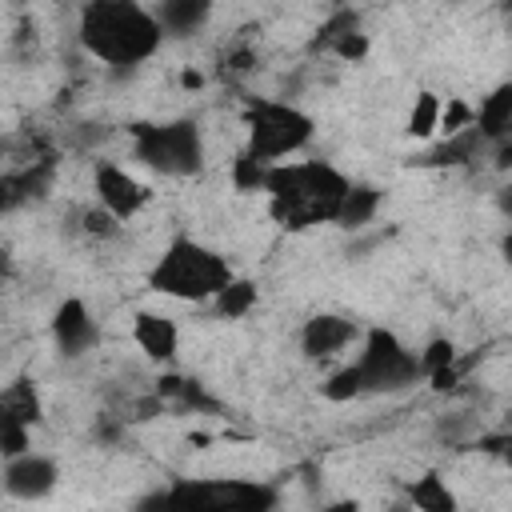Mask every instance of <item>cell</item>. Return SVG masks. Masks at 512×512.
Returning <instances> with one entry per match:
<instances>
[{
    "label": "cell",
    "instance_id": "25",
    "mask_svg": "<svg viewBox=\"0 0 512 512\" xmlns=\"http://www.w3.org/2000/svg\"><path fill=\"white\" fill-rule=\"evenodd\" d=\"M320 392H324V400H332V404H344V400H356V396H364L360 392V376H356V364H344V368H336L324 384H320Z\"/></svg>",
    "mask_w": 512,
    "mask_h": 512
},
{
    "label": "cell",
    "instance_id": "17",
    "mask_svg": "<svg viewBox=\"0 0 512 512\" xmlns=\"http://www.w3.org/2000/svg\"><path fill=\"white\" fill-rule=\"evenodd\" d=\"M380 200H384L380 188H372V184H348L344 204H340V212H336V224H340V228H364V224L376 216Z\"/></svg>",
    "mask_w": 512,
    "mask_h": 512
},
{
    "label": "cell",
    "instance_id": "32",
    "mask_svg": "<svg viewBox=\"0 0 512 512\" xmlns=\"http://www.w3.org/2000/svg\"><path fill=\"white\" fill-rule=\"evenodd\" d=\"M8 276H12V256H8L4 248H0V284H4Z\"/></svg>",
    "mask_w": 512,
    "mask_h": 512
},
{
    "label": "cell",
    "instance_id": "30",
    "mask_svg": "<svg viewBox=\"0 0 512 512\" xmlns=\"http://www.w3.org/2000/svg\"><path fill=\"white\" fill-rule=\"evenodd\" d=\"M508 448V436H480V452H504Z\"/></svg>",
    "mask_w": 512,
    "mask_h": 512
},
{
    "label": "cell",
    "instance_id": "27",
    "mask_svg": "<svg viewBox=\"0 0 512 512\" xmlns=\"http://www.w3.org/2000/svg\"><path fill=\"white\" fill-rule=\"evenodd\" d=\"M416 360H420V376H432L436 368H444V364L456 360V344L448 336H436V340L424 344V352H416Z\"/></svg>",
    "mask_w": 512,
    "mask_h": 512
},
{
    "label": "cell",
    "instance_id": "26",
    "mask_svg": "<svg viewBox=\"0 0 512 512\" xmlns=\"http://www.w3.org/2000/svg\"><path fill=\"white\" fill-rule=\"evenodd\" d=\"M472 116H476V108H472L464 96H448V104H440V116H436V132H444V136H452V132H464V128H472Z\"/></svg>",
    "mask_w": 512,
    "mask_h": 512
},
{
    "label": "cell",
    "instance_id": "10",
    "mask_svg": "<svg viewBox=\"0 0 512 512\" xmlns=\"http://www.w3.org/2000/svg\"><path fill=\"white\" fill-rule=\"evenodd\" d=\"M52 340H56L60 356H68V360H76V356H84V352H92L100 344V328H96V320H92V312H88V304L80 296H68V300L56 304Z\"/></svg>",
    "mask_w": 512,
    "mask_h": 512
},
{
    "label": "cell",
    "instance_id": "12",
    "mask_svg": "<svg viewBox=\"0 0 512 512\" xmlns=\"http://www.w3.org/2000/svg\"><path fill=\"white\" fill-rule=\"evenodd\" d=\"M132 340H136V348L148 356V360H156V364H172L176 360V352H180V328H176V320L172 316H164V312H136L132 316Z\"/></svg>",
    "mask_w": 512,
    "mask_h": 512
},
{
    "label": "cell",
    "instance_id": "19",
    "mask_svg": "<svg viewBox=\"0 0 512 512\" xmlns=\"http://www.w3.org/2000/svg\"><path fill=\"white\" fill-rule=\"evenodd\" d=\"M356 28H364V24H360V12H356V8H336V12L312 32L308 52H312V56H324V52H332V44H336L340 36H348V32H356Z\"/></svg>",
    "mask_w": 512,
    "mask_h": 512
},
{
    "label": "cell",
    "instance_id": "5",
    "mask_svg": "<svg viewBox=\"0 0 512 512\" xmlns=\"http://www.w3.org/2000/svg\"><path fill=\"white\" fill-rule=\"evenodd\" d=\"M244 128H248V152L260 160H284L296 156L312 144V116L296 108L292 100H268V96H248L244 100Z\"/></svg>",
    "mask_w": 512,
    "mask_h": 512
},
{
    "label": "cell",
    "instance_id": "21",
    "mask_svg": "<svg viewBox=\"0 0 512 512\" xmlns=\"http://www.w3.org/2000/svg\"><path fill=\"white\" fill-rule=\"evenodd\" d=\"M76 232L80 236H88V240H96V244H104V240H116L120 236V220L104 208V204H88V208H76Z\"/></svg>",
    "mask_w": 512,
    "mask_h": 512
},
{
    "label": "cell",
    "instance_id": "23",
    "mask_svg": "<svg viewBox=\"0 0 512 512\" xmlns=\"http://www.w3.org/2000/svg\"><path fill=\"white\" fill-rule=\"evenodd\" d=\"M436 116H440V96L436 92H420L412 112H408V136L416 140H428L436 132Z\"/></svg>",
    "mask_w": 512,
    "mask_h": 512
},
{
    "label": "cell",
    "instance_id": "1",
    "mask_svg": "<svg viewBox=\"0 0 512 512\" xmlns=\"http://www.w3.org/2000/svg\"><path fill=\"white\" fill-rule=\"evenodd\" d=\"M80 48L108 68H140L164 44V32L140 0H84L76 16Z\"/></svg>",
    "mask_w": 512,
    "mask_h": 512
},
{
    "label": "cell",
    "instance_id": "4",
    "mask_svg": "<svg viewBox=\"0 0 512 512\" xmlns=\"http://www.w3.org/2000/svg\"><path fill=\"white\" fill-rule=\"evenodd\" d=\"M128 136H132V156L148 172H160V176H172V180L204 172V136H200V124L192 116L136 120L128 128Z\"/></svg>",
    "mask_w": 512,
    "mask_h": 512
},
{
    "label": "cell",
    "instance_id": "11",
    "mask_svg": "<svg viewBox=\"0 0 512 512\" xmlns=\"http://www.w3.org/2000/svg\"><path fill=\"white\" fill-rule=\"evenodd\" d=\"M352 340H360V324L340 312H316L300 328V352L308 360H328V356L344 352Z\"/></svg>",
    "mask_w": 512,
    "mask_h": 512
},
{
    "label": "cell",
    "instance_id": "20",
    "mask_svg": "<svg viewBox=\"0 0 512 512\" xmlns=\"http://www.w3.org/2000/svg\"><path fill=\"white\" fill-rule=\"evenodd\" d=\"M408 500H412L420 512H456V496L448 492V484H444L436 472L420 476V480L408 488Z\"/></svg>",
    "mask_w": 512,
    "mask_h": 512
},
{
    "label": "cell",
    "instance_id": "16",
    "mask_svg": "<svg viewBox=\"0 0 512 512\" xmlns=\"http://www.w3.org/2000/svg\"><path fill=\"white\" fill-rule=\"evenodd\" d=\"M480 148H484V140H480V132H476V124L472 128H464V132H452V136H444L436 148H428L420 160H412V164H424V168H448V164H472L476 156H480Z\"/></svg>",
    "mask_w": 512,
    "mask_h": 512
},
{
    "label": "cell",
    "instance_id": "8",
    "mask_svg": "<svg viewBox=\"0 0 512 512\" xmlns=\"http://www.w3.org/2000/svg\"><path fill=\"white\" fill-rule=\"evenodd\" d=\"M92 188H96V204H104L120 224H128L152 200V188L144 180H136L128 168L112 164V160H100L92 168Z\"/></svg>",
    "mask_w": 512,
    "mask_h": 512
},
{
    "label": "cell",
    "instance_id": "28",
    "mask_svg": "<svg viewBox=\"0 0 512 512\" xmlns=\"http://www.w3.org/2000/svg\"><path fill=\"white\" fill-rule=\"evenodd\" d=\"M368 48H372L368 32H364V28H356V32H348V36H340V40L332 44V56H336V60H344V64H360V60L368 56Z\"/></svg>",
    "mask_w": 512,
    "mask_h": 512
},
{
    "label": "cell",
    "instance_id": "18",
    "mask_svg": "<svg viewBox=\"0 0 512 512\" xmlns=\"http://www.w3.org/2000/svg\"><path fill=\"white\" fill-rule=\"evenodd\" d=\"M256 284L252 280H244V276H232L216 296H212V304H216V316L220 320H240V316H248L252 308H256Z\"/></svg>",
    "mask_w": 512,
    "mask_h": 512
},
{
    "label": "cell",
    "instance_id": "22",
    "mask_svg": "<svg viewBox=\"0 0 512 512\" xmlns=\"http://www.w3.org/2000/svg\"><path fill=\"white\" fill-rule=\"evenodd\" d=\"M268 168H272V160H260V156H252V152L244 148V152L232 160V188H236V192H264Z\"/></svg>",
    "mask_w": 512,
    "mask_h": 512
},
{
    "label": "cell",
    "instance_id": "14",
    "mask_svg": "<svg viewBox=\"0 0 512 512\" xmlns=\"http://www.w3.org/2000/svg\"><path fill=\"white\" fill-rule=\"evenodd\" d=\"M212 4L216 0H156L152 16L164 36H192L212 20Z\"/></svg>",
    "mask_w": 512,
    "mask_h": 512
},
{
    "label": "cell",
    "instance_id": "31",
    "mask_svg": "<svg viewBox=\"0 0 512 512\" xmlns=\"http://www.w3.org/2000/svg\"><path fill=\"white\" fill-rule=\"evenodd\" d=\"M180 84H184V88H200V84H204V76H200V72H192V68H188V72H184V76H180Z\"/></svg>",
    "mask_w": 512,
    "mask_h": 512
},
{
    "label": "cell",
    "instance_id": "15",
    "mask_svg": "<svg viewBox=\"0 0 512 512\" xmlns=\"http://www.w3.org/2000/svg\"><path fill=\"white\" fill-rule=\"evenodd\" d=\"M472 124H476V132H480L484 144H496V140L512 136V84H496V88L480 100Z\"/></svg>",
    "mask_w": 512,
    "mask_h": 512
},
{
    "label": "cell",
    "instance_id": "29",
    "mask_svg": "<svg viewBox=\"0 0 512 512\" xmlns=\"http://www.w3.org/2000/svg\"><path fill=\"white\" fill-rule=\"evenodd\" d=\"M32 448V428H0V456H20Z\"/></svg>",
    "mask_w": 512,
    "mask_h": 512
},
{
    "label": "cell",
    "instance_id": "9",
    "mask_svg": "<svg viewBox=\"0 0 512 512\" xmlns=\"http://www.w3.org/2000/svg\"><path fill=\"white\" fill-rule=\"evenodd\" d=\"M60 484V464L44 452H20L4 460V488L16 500H44Z\"/></svg>",
    "mask_w": 512,
    "mask_h": 512
},
{
    "label": "cell",
    "instance_id": "13",
    "mask_svg": "<svg viewBox=\"0 0 512 512\" xmlns=\"http://www.w3.org/2000/svg\"><path fill=\"white\" fill-rule=\"evenodd\" d=\"M44 420V400L32 376L0 384V428H36Z\"/></svg>",
    "mask_w": 512,
    "mask_h": 512
},
{
    "label": "cell",
    "instance_id": "3",
    "mask_svg": "<svg viewBox=\"0 0 512 512\" xmlns=\"http://www.w3.org/2000/svg\"><path fill=\"white\" fill-rule=\"evenodd\" d=\"M236 276V268L208 244L192 240V236H172L168 248L160 252V260L148 272V288L172 300H188V304H204L212 300L228 280Z\"/></svg>",
    "mask_w": 512,
    "mask_h": 512
},
{
    "label": "cell",
    "instance_id": "2",
    "mask_svg": "<svg viewBox=\"0 0 512 512\" xmlns=\"http://www.w3.org/2000/svg\"><path fill=\"white\" fill-rule=\"evenodd\" d=\"M348 176L324 160H276L268 168V216L284 232H304L316 224H336L348 192Z\"/></svg>",
    "mask_w": 512,
    "mask_h": 512
},
{
    "label": "cell",
    "instance_id": "24",
    "mask_svg": "<svg viewBox=\"0 0 512 512\" xmlns=\"http://www.w3.org/2000/svg\"><path fill=\"white\" fill-rule=\"evenodd\" d=\"M252 68H256V48L244 36H236L220 48V76H248Z\"/></svg>",
    "mask_w": 512,
    "mask_h": 512
},
{
    "label": "cell",
    "instance_id": "6",
    "mask_svg": "<svg viewBox=\"0 0 512 512\" xmlns=\"http://www.w3.org/2000/svg\"><path fill=\"white\" fill-rule=\"evenodd\" d=\"M356 376H360V392L364 396H388V392H404L420 380V360L416 352L388 328H368L360 356L352 360Z\"/></svg>",
    "mask_w": 512,
    "mask_h": 512
},
{
    "label": "cell",
    "instance_id": "7",
    "mask_svg": "<svg viewBox=\"0 0 512 512\" xmlns=\"http://www.w3.org/2000/svg\"><path fill=\"white\" fill-rule=\"evenodd\" d=\"M276 488L260 480H176L168 492H156L140 500L148 504H196V508H240V512H264L276 508Z\"/></svg>",
    "mask_w": 512,
    "mask_h": 512
}]
</instances>
